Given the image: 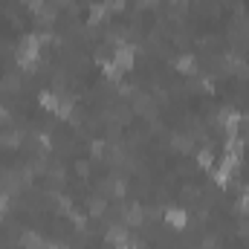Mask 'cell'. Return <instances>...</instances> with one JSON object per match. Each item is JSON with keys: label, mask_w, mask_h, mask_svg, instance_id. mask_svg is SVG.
<instances>
[{"label": "cell", "mask_w": 249, "mask_h": 249, "mask_svg": "<svg viewBox=\"0 0 249 249\" xmlns=\"http://www.w3.org/2000/svg\"><path fill=\"white\" fill-rule=\"evenodd\" d=\"M136 61V55H133V47H116V53H113V64L119 67V70H130Z\"/></svg>", "instance_id": "cell-1"}, {"label": "cell", "mask_w": 249, "mask_h": 249, "mask_svg": "<svg viewBox=\"0 0 249 249\" xmlns=\"http://www.w3.org/2000/svg\"><path fill=\"white\" fill-rule=\"evenodd\" d=\"M165 223L174 226V229H186L188 226V214L183 212V209H168V212H165Z\"/></svg>", "instance_id": "cell-2"}, {"label": "cell", "mask_w": 249, "mask_h": 249, "mask_svg": "<svg viewBox=\"0 0 249 249\" xmlns=\"http://www.w3.org/2000/svg\"><path fill=\"white\" fill-rule=\"evenodd\" d=\"M174 67L180 70V72H188V75H194V70H197V61H194V55H180Z\"/></svg>", "instance_id": "cell-3"}, {"label": "cell", "mask_w": 249, "mask_h": 249, "mask_svg": "<svg viewBox=\"0 0 249 249\" xmlns=\"http://www.w3.org/2000/svg\"><path fill=\"white\" fill-rule=\"evenodd\" d=\"M47 249H64V247H53V244H50V247H47Z\"/></svg>", "instance_id": "cell-4"}]
</instances>
